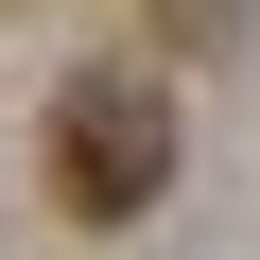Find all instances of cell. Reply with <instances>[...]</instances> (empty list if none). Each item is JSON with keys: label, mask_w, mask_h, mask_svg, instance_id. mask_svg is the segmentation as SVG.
<instances>
[{"label": "cell", "mask_w": 260, "mask_h": 260, "mask_svg": "<svg viewBox=\"0 0 260 260\" xmlns=\"http://www.w3.org/2000/svg\"><path fill=\"white\" fill-rule=\"evenodd\" d=\"M52 208L70 225H139L156 191H174V104L139 87V70H87V87H52Z\"/></svg>", "instance_id": "obj_1"}]
</instances>
